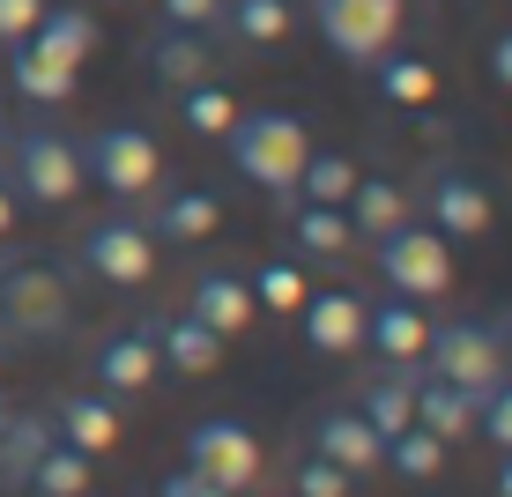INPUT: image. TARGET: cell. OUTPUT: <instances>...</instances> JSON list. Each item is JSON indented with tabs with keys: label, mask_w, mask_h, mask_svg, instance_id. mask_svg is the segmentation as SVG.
<instances>
[{
	"label": "cell",
	"mask_w": 512,
	"mask_h": 497,
	"mask_svg": "<svg viewBox=\"0 0 512 497\" xmlns=\"http://www.w3.org/2000/svg\"><path fill=\"white\" fill-rule=\"evenodd\" d=\"M75 334V282L45 253L0 260V342L8 349H52Z\"/></svg>",
	"instance_id": "obj_1"
},
{
	"label": "cell",
	"mask_w": 512,
	"mask_h": 497,
	"mask_svg": "<svg viewBox=\"0 0 512 497\" xmlns=\"http://www.w3.org/2000/svg\"><path fill=\"white\" fill-rule=\"evenodd\" d=\"M223 141H231V171L245 186L275 193V201H290V193H297V171H305V149H312V134H305V119H297V112H275V104L238 112Z\"/></svg>",
	"instance_id": "obj_2"
},
{
	"label": "cell",
	"mask_w": 512,
	"mask_h": 497,
	"mask_svg": "<svg viewBox=\"0 0 512 497\" xmlns=\"http://www.w3.org/2000/svg\"><path fill=\"white\" fill-rule=\"evenodd\" d=\"M8 193L15 201H30V208H75V193L90 186L82 179V149H75V134H60V127H15L8 134Z\"/></svg>",
	"instance_id": "obj_3"
},
{
	"label": "cell",
	"mask_w": 512,
	"mask_h": 497,
	"mask_svg": "<svg viewBox=\"0 0 512 497\" xmlns=\"http://www.w3.org/2000/svg\"><path fill=\"white\" fill-rule=\"evenodd\" d=\"M416 364L431 379L461 386V394H483V386L505 379V327H490V319H431Z\"/></svg>",
	"instance_id": "obj_4"
},
{
	"label": "cell",
	"mask_w": 512,
	"mask_h": 497,
	"mask_svg": "<svg viewBox=\"0 0 512 497\" xmlns=\"http://www.w3.org/2000/svg\"><path fill=\"white\" fill-rule=\"evenodd\" d=\"M372 245H379V282H386L394 297L431 305V297L453 290V238H438L423 216L394 223V230H386V238H372Z\"/></svg>",
	"instance_id": "obj_5"
},
{
	"label": "cell",
	"mask_w": 512,
	"mask_h": 497,
	"mask_svg": "<svg viewBox=\"0 0 512 497\" xmlns=\"http://www.w3.org/2000/svg\"><path fill=\"white\" fill-rule=\"evenodd\" d=\"M75 149H82V179L104 186L112 201H141V193L164 179V149H156L149 127H97Z\"/></svg>",
	"instance_id": "obj_6"
},
{
	"label": "cell",
	"mask_w": 512,
	"mask_h": 497,
	"mask_svg": "<svg viewBox=\"0 0 512 497\" xmlns=\"http://www.w3.org/2000/svg\"><path fill=\"white\" fill-rule=\"evenodd\" d=\"M312 30H320L334 60L372 67L401 38V0H312Z\"/></svg>",
	"instance_id": "obj_7"
},
{
	"label": "cell",
	"mask_w": 512,
	"mask_h": 497,
	"mask_svg": "<svg viewBox=\"0 0 512 497\" xmlns=\"http://www.w3.org/2000/svg\"><path fill=\"white\" fill-rule=\"evenodd\" d=\"M75 268H90L97 282H112V290H141V282L156 275V238H149V223L141 216H97L90 230H82V253H75Z\"/></svg>",
	"instance_id": "obj_8"
},
{
	"label": "cell",
	"mask_w": 512,
	"mask_h": 497,
	"mask_svg": "<svg viewBox=\"0 0 512 497\" xmlns=\"http://www.w3.org/2000/svg\"><path fill=\"white\" fill-rule=\"evenodd\" d=\"M186 468H201L216 490H253L260 483V438L238 416H208L186 431Z\"/></svg>",
	"instance_id": "obj_9"
},
{
	"label": "cell",
	"mask_w": 512,
	"mask_h": 497,
	"mask_svg": "<svg viewBox=\"0 0 512 497\" xmlns=\"http://www.w3.org/2000/svg\"><path fill=\"white\" fill-rule=\"evenodd\" d=\"M90 371L104 394H149L156 379H164V357H156V319H134V327H112L104 342L90 349Z\"/></svg>",
	"instance_id": "obj_10"
},
{
	"label": "cell",
	"mask_w": 512,
	"mask_h": 497,
	"mask_svg": "<svg viewBox=\"0 0 512 497\" xmlns=\"http://www.w3.org/2000/svg\"><path fill=\"white\" fill-rule=\"evenodd\" d=\"M52 416V438H67L75 453H112L119 431H127V416H119V394H104V386H75V394H60L45 408Z\"/></svg>",
	"instance_id": "obj_11"
},
{
	"label": "cell",
	"mask_w": 512,
	"mask_h": 497,
	"mask_svg": "<svg viewBox=\"0 0 512 497\" xmlns=\"http://www.w3.org/2000/svg\"><path fill=\"white\" fill-rule=\"evenodd\" d=\"M423 223H431L438 238H483L490 230V193L475 186L468 171L431 164V179H423Z\"/></svg>",
	"instance_id": "obj_12"
},
{
	"label": "cell",
	"mask_w": 512,
	"mask_h": 497,
	"mask_svg": "<svg viewBox=\"0 0 512 497\" xmlns=\"http://www.w3.org/2000/svg\"><path fill=\"white\" fill-rule=\"evenodd\" d=\"M423 334H431V319H423L416 297L386 290L379 305H364V349H379V364H416L423 357Z\"/></svg>",
	"instance_id": "obj_13"
},
{
	"label": "cell",
	"mask_w": 512,
	"mask_h": 497,
	"mask_svg": "<svg viewBox=\"0 0 512 497\" xmlns=\"http://www.w3.org/2000/svg\"><path fill=\"white\" fill-rule=\"evenodd\" d=\"M186 312L231 342V334L253 327V312H260V305H253V290H245V275H231V268H201V275L186 282Z\"/></svg>",
	"instance_id": "obj_14"
},
{
	"label": "cell",
	"mask_w": 512,
	"mask_h": 497,
	"mask_svg": "<svg viewBox=\"0 0 512 497\" xmlns=\"http://www.w3.org/2000/svg\"><path fill=\"white\" fill-rule=\"evenodd\" d=\"M30 45L52 52L60 67H75V75H82V60L104 45V30H97V15L82 8V0H45V15L30 23Z\"/></svg>",
	"instance_id": "obj_15"
},
{
	"label": "cell",
	"mask_w": 512,
	"mask_h": 497,
	"mask_svg": "<svg viewBox=\"0 0 512 497\" xmlns=\"http://www.w3.org/2000/svg\"><path fill=\"white\" fill-rule=\"evenodd\" d=\"M305 342L320 349V357H349V349H364V297L357 290H320L305 297Z\"/></svg>",
	"instance_id": "obj_16"
},
{
	"label": "cell",
	"mask_w": 512,
	"mask_h": 497,
	"mask_svg": "<svg viewBox=\"0 0 512 497\" xmlns=\"http://www.w3.org/2000/svg\"><path fill=\"white\" fill-rule=\"evenodd\" d=\"M312 453L334 460V468H349V475H372L379 453H386V438L357 416V408H327V416L312 423Z\"/></svg>",
	"instance_id": "obj_17"
},
{
	"label": "cell",
	"mask_w": 512,
	"mask_h": 497,
	"mask_svg": "<svg viewBox=\"0 0 512 497\" xmlns=\"http://www.w3.org/2000/svg\"><path fill=\"white\" fill-rule=\"evenodd\" d=\"M45 446H52L45 408H8V416H0V490H23Z\"/></svg>",
	"instance_id": "obj_18"
},
{
	"label": "cell",
	"mask_w": 512,
	"mask_h": 497,
	"mask_svg": "<svg viewBox=\"0 0 512 497\" xmlns=\"http://www.w3.org/2000/svg\"><path fill=\"white\" fill-rule=\"evenodd\" d=\"M156 357H164V371H186V379H201V371L223 364V334L201 327L193 312L179 319H156Z\"/></svg>",
	"instance_id": "obj_19"
},
{
	"label": "cell",
	"mask_w": 512,
	"mask_h": 497,
	"mask_svg": "<svg viewBox=\"0 0 512 497\" xmlns=\"http://www.w3.org/2000/svg\"><path fill=\"white\" fill-rule=\"evenodd\" d=\"M0 60H8V90H23L30 104H67V97H75V67H60L52 52H38L30 38L0 45Z\"/></svg>",
	"instance_id": "obj_20"
},
{
	"label": "cell",
	"mask_w": 512,
	"mask_h": 497,
	"mask_svg": "<svg viewBox=\"0 0 512 497\" xmlns=\"http://www.w3.org/2000/svg\"><path fill=\"white\" fill-rule=\"evenodd\" d=\"M357 416L372 423L379 438L409 431V423H416V371H409V364H386L379 379H364V394H357Z\"/></svg>",
	"instance_id": "obj_21"
},
{
	"label": "cell",
	"mask_w": 512,
	"mask_h": 497,
	"mask_svg": "<svg viewBox=\"0 0 512 497\" xmlns=\"http://www.w3.org/2000/svg\"><path fill=\"white\" fill-rule=\"evenodd\" d=\"M290 245H297L305 260H349V253H357V230H349L342 208L290 201Z\"/></svg>",
	"instance_id": "obj_22"
},
{
	"label": "cell",
	"mask_w": 512,
	"mask_h": 497,
	"mask_svg": "<svg viewBox=\"0 0 512 497\" xmlns=\"http://www.w3.org/2000/svg\"><path fill=\"white\" fill-rule=\"evenodd\" d=\"M149 67L164 75V90L208 82V75H216V52H208V30H156V38H149Z\"/></svg>",
	"instance_id": "obj_23"
},
{
	"label": "cell",
	"mask_w": 512,
	"mask_h": 497,
	"mask_svg": "<svg viewBox=\"0 0 512 497\" xmlns=\"http://www.w3.org/2000/svg\"><path fill=\"white\" fill-rule=\"evenodd\" d=\"M149 223V238H171V245H201V238H216V223H223V201L216 193H201V186H186V193H171L156 216H141Z\"/></svg>",
	"instance_id": "obj_24"
},
{
	"label": "cell",
	"mask_w": 512,
	"mask_h": 497,
	"mask_svg": "<svg viewBox=\"0 0 512 497\" xmlns=\"http://www.w3.org/2000/svg\"><path fill=\"white\" fill-rule=\"evenodd\" d=\"M416 423H423L431 438H446V446H461V438L475 431V394L431 379V371H416Z\"/></svg>",
	"instance_id": "obj_25"
},
{
	"label": "cell",
	"mask_w": 512,
	"mask_h": 497,
	"mask_svg": "<svg viewBox=\"0 0 512 497\" xmlns=\"http://www.w3.org/2000/svg\"><path fill=\"white\" fill-rule=\"evenodd\" d=\"M342 216H349V230H357V238H386L394 223H409V193H401L394 179H364V171H357Z\"/></svg>",
	"instance_id": "obj_26"
},
{
	"label": "cell",
	"mask_w": 512,
	"mask_h": 497,
	"mask_svg": "<svg viewBox=\"0 0 512 497\" xmlns=\"http://www.w3.org/2000/svg\"><path fill=\"white\" fill-rule=\"evenodd\" d=\"M90 483H97V460L90 453H75L67 438H52V446L38 453V468H30V497H90Z\"/></svg>",
	"instance_id": "obj_27"
},
{
	"label": "cell",
	"mask_w": 512,
	"mask_h": 497,
	"mask_svg": "<svg viewBox=\"0 0 512 497\" xmlns=\"http://www.w3.org/2000/svg\"><path fill=\"white\" fill-rule=\"evenodd\" d=\"M372 82H379L386 104H401V112H416V104L438 97V67L416 60V52H379V60H372Z\"/></svg>",
	"instance_id": "obj_28"
},
{
	"label": "cell",
	"mask_w": 512,
	"mask_h": 497,
	"mask_svg": "<svg viewBox=\"0 0 512 497\" xmlns=\"http://www.w3.org/2000/svg\"><path fill=\"white\" fill-rule=\"evenodd\" d=\"M349 186H357V164L342 149H305V171H297V193L290 201H320V208H342Z\"/></svg>",
	"instance_id": "obj_29"
},
{
	"label": "cell",
	"mask_w": 512,
	"mask_h": 497,
	"mask_svg": "<svg viewBox=\"0 0 512 497\" xmlns=\"http://www.w3.org/2000/svg\"><path fill=\"white\" fill-rule=\"evenodd\" d=\"M223 30H231L238 45H282L290 38V0H223Z\"/></svg>",
	"instance_id": "obj_30"
},
{
	"label": "cell",
	"mask_w": 512,
	"mask_h": 497,
	"mask_svg": "<svg viewBox=\"0 0 512 497\" xmlns=\"http://www.w3.org/2000/svg\"><path fill=\"white\" fill-rule=\"evenodd\" d=\"M179 119H186V134L223 141V134H231V119H238V97L223 90L216 75H208V82H186V90H179Z\"/></svg>",
	"instance_id": "obj_31"
},
{
	"label": "cell",
	"mask_w": 512,
	"mask_h": 497,
	"mask_svg": "<svg viewBox=\"0 0 512 497\" xmlns=\"http://www.w3.org/2000/svg\"><path fill=\"white\" fill-rule=\"evenodd\" d=\"M379 468H394L401 483H431V475L446 468V438H431L423 423H409V431H394V438H386Z\"/></svg>",
	"instance_id": "obj_32"
},
{
	"label": "cell",
	"mask_w": 512,
	"mask_h": 497,
	"mask_svg": "<svg viewBox=\"0 0 512 497\" xmlns=\"http://www.w3.org/2000/svg\"><path fill=\"white\" fill-rule=\"evenodd\" d=\"M253 305L260 312H297L305 305V275H297V260H268V268H253Z\"/></svg>",
	"instance_id": "obj_33"
},
{
	"label": "cell",
	"mask_w": 512,
	"mask_h": 497,
	"mask_svg": "<svg viewBox=\"0 0 512 497\" xmlns=\"http://www.w3.org/2000/svg\"><path fill=\"white\" fill-rule=\"evenodd\" d=\"M349 483L357 475L349 468H334V460H320V453H297V468H290V497H349Z\"/></svg>",
	"instance_id": "obj_34"
},
{
	"label": "cell",
	"mask_w": 512,
	"mask_h": 497,
	"mask_svg": "<svg viewBox=\"0 0 512 497\" xmlns=\"http://www.w3.org/2000/svg\"><path fill=\"white\" fill-rule=\"evenodd\" d=\"M475 431H483L498 453H512V379H498V386L475 394Z\"/></svg>",
	"instance_id": "obj_35"
},
{
	"label": "cell",
	"mask_w": 512,
	"mask_h": 497,
	"mask_svg": "<svg viewBox=\"0 0 512 497\" xmlns=\"http://www.w3.org/2000/svg\"><path fill=\"white\" fill-rule=\"evenodd\" d=\"M164 30H223V0H156Z\"/></svg>",
	"instance_id": "obj_36"
},
{
	"label": "cell",
	"mask_w": 512,
	"mask_h": 497,
	"mask_svg": "<svg viewBox=\"0 0 512 497\" xmlns=\"http://www.w3.org/2000/svg\"><path fill=\"white\" fill-rule=\"evenodd\" d=\"M45 15V0H0V45H15V38H30V23Z\"/></svg>",
	"instance_id": "obj_37"
},
{
	"label": "cell",
	"mask_w": 512,
	"mask_h": 497,
	"mask_svg": "<svg viewBox=\"0 0 512 497\" xmlns=\"http://www.w3.org/2000/svg\"><path fill=\"white\" fill-rule=\"evenodd\" d=\"M156 497H231V490H216L201 468H171L164 483H156Z\"/></svg>",
	"instance_id": "obj_38"
},
{
	"label": "cell",
	"mask_w": 512,
	"mask_h": 497,
	"mask_svg": "<svg viewBox=\"0 0 512 497\" xmlns=\"http://www.w3.org/2000/svg\"><path fill=\"white\" fill-rule=\"evenodd\" d=\"M490 75H498V90H512V30L490 38Z\"/></svg>",
	"instance_id": "obj_39"
},
{
	"label": "cell",
	"mask_w": 512,
	"mask_h": 497,
	"mask_svg": "<svg viewBox=\"0 0 512 497\" xmlns=\"http://www.w3.org/2000/svg\"><path fill=\"white\" fill-rule=\"evenodd\" d=\"M8 223H15V193H8V179H0V238H8Z\"/></svg>",
	"instance_id": "obj_40"
},
{
	"label": "cell",
	"mask_w": 512,
	"mask_h": 497,
	"mask_svg": "<svg viewBox=\"0 0 512 497\" xmlns=\"http://www.w3.org/2000/svg\"><path fill=\"white\" fill-rule=\"evenodd\" d=\"M498 497H512V453H498Z\"/></svg>",
	"instance_id": "obj_41"
},
{
	"label": "cell",
	"mask_w": 512,
	"mask_h": 497,
	"mask_svg": "<svg viewBox=\"0 0 512 497\" xmlns=\"http://www.w3.org/2000/svg\"><path fill=\"white\" fill-rule=\"evenodd\" d=\"M231 497H245V490H231Z\"/></svg>",
	"instance_id": "obj_42"
},
{
	"label": "cell",
	"mask_w": 512,
	"mask_h": 497,
	"mask_svg": "<svg viewBox=\"0 0 512 497\" xmlns=\"http://www.w3.org/2000/svg\"><path fill=\"white\" fill-rule=\"evenodd\" d=\"M505 342H512V334H505Z\"/></svg>",
	"instance_id": "obj_43"
}]
</instances>
